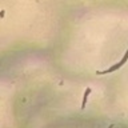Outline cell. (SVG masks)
I'll use <instances>...</instances> for the list:
<instances>
[{"label":"cell","mask_w":128,"mask_h":128,"mask_svg":"<svg viewBox=\"0 0 128 128\" xmlns=\"http://www.w3.org/2000/svg\"><path fill=\"white\" fill-rule=\"evenodd\" d=\"M127 60H128V50L126 51V54H124L123 59L120 60V62H118L116 64H114L112 67L107 68V70H104V71H98L96 74H98V75H107V74H111V72H115V71H118L119 68H122V67L124 66V64L127 63Z\"/></svg>","instance_id":"1"},{"label":"cell","mask_w":128,"mask_h":128,"mask_svg":"<svg viewBox=\"0 0 128 128\" xmlns=\"http://www.w3.org/2000/svg\"><path fill=\"white\" fill-rule=\"evenodd\" d=\"M90 94H91V88H87L86 92H84V95H83V103H82V108H83V110L86 108V104H87V100H88Z\"/></svg>","instance_id":"2"}]
</instances>
